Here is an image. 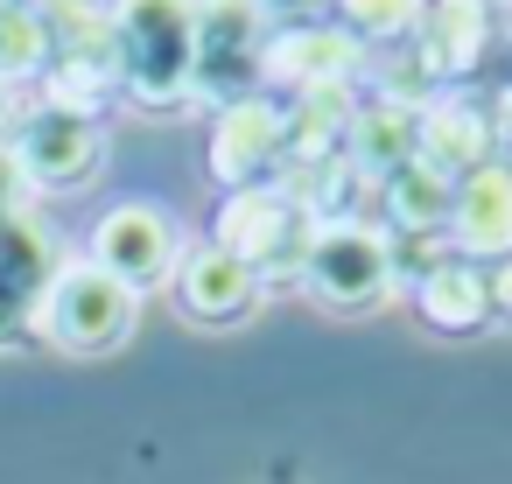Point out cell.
Listing matches in <instances>:
<instances>
[{
    "mask_svg": "<svg viewBox=\"0 0 512 484\" xmlns=\"http://www.w3.org/2000/svg\"><path fill=\"white\" fill-rule=\"evenodd\" d=\"M358 64H365V43H358V36L302 22V29H288V36L267 43V64H260V71L281 78V85H295V92L309 99V92H351V85H358Z\"/></svg>",
    "mask_w": 512,
    "mask_h": 484,
    "instance_id": "obj_9",
    "label": "cell"
},
{
    "mask_svg": "<svg viewBox=\"0 0 512 484\" xmlns=\"http://www.w3.org/2000/svg\"><path fill=\"white\" fill-rule=\"evenodd\" d=\"M491 323H512V260L491 267Z\"/></svg>",
    "mask_w": 512,
    "mask_h": 484,
    "instance_id": "obj_21",
    "label": "cell"
},
{
    "mask_svg": "<svg viewBox=\"0 0 512 484\" xmlns=\"http://www.w3.org/2000/svg\"><path fill=\"white\" fill-rule=\"evenodd\" d=\"M253 8H260V15H309L316 0H253Z\"/></svg>",
    "mask_w": 512,
    "mask_h": 484,
    "instance_id": "obj_22",
    "label": "cell"
},
{
    "mask_svg": "<svg viewBox=\"0 0 512 484\" xmlns=\"http://www.w3.org/2000/svg\"><path fill=\"white\" fill-rule=\"evenodd\" d=\"M484 22H491V8L484 0H428L421 8V22H414V64H421V78H463L477 57H484Z\"/></svg>",
    "mask_w": 512,
    "mask_h": 484,
    "instance_id": "obj_14",
    "label": "cell"
},
{
    "mask_svg": "<svg viewBox=\"0 0 512 484\" xmlns=\"http://www.w3.org/2000/svg\"><path fill=\"white\" fill-rule=\"evenodd\" d=\"M309 239H316V218H309L288 190L260 183V190H232V197H225V211H218V239H211V246H225L232 260H246V267L260 274V288H267V281L302 274Z\"/></svg>",
    "mask_w": 512,
    "mask_h": 484,
    "instance_id": "obj_2",
    "label": "cell"
},
{
    "mask_svg": "<svg viewBox=\"0 0 512 484\" xmlns=\"http://www.w3.org/2000/svg\"><path fill=\"white\" fill-rule=\"evenodd\" d=\"M302 281L330 302V309H379L400 281L393 267V232L365 225V218H323L302 260Z\"/></svg>",
    "mask_w": 512,
    "mask_h": 484,
    "instance_id": "obj_3",
    "label": "cell"
},
{
    "mask_svg": "<svg viewBox=\"0 0 512 484\" xmlns=\"http://www.w3.org/2000/svg\"><path fill=\"white\" fill-rule=\"evenodd\" d=\"M498 120L484 113V106H470V99H442V106H428L421 113V127H414V162L421 169H435L442 183H463L470 169H484V162H498Z\"/></svg>",
    "mask_w": 512,
    "mask_h": 484,
    "instance_id": "obj_10",
    "label": "cell"
},
{
    "mask_svg": "<svg viewBox=\"0 0 512 484\" xmlns=\"http://www.w3.org/2000/svg\"><path fill=\"white\" fill-rule=\"evenodd\" d=\"M50 57V36H43V22L36 15H0V78H22V71H36Z\"/></svg>",
    "mask_w": 512,
    "mask_h": 484,
    "instance_id": "obj_19",
    "label": "cell"
},
{
    "mask_svg": "<svg viewBox=\"0 0 512 484\" xmlns=\"http://www.w3.org/2000/svg\"><path fill=\"white\" fill-rule=\"evenodd\" d=\"M15 155H22L29 183H78V176H92V162H99V127H92L85 113H71V106H50V113H36V120L22 127Z\"/></svg>",
    "mask_w": 512,
    "mask_h": 484,
    "instance_id": "obj_15",
    "label": "cell"
},
{
    "mask_svg": "<svg viewBox=\"0 0 512 484\" xmlns=\"http://www.w3.org/2000/svg\"><path fill=\"white\" fill-rule=\"evenodd\" d=\"M113 78L141 106H183L197 71V0H113Z\"/></svg>",
    "mask_w": 512,
    "mask_h": 484,
    "instance_id": "obj_1",
    "label": "cell"
},
{
    "mask_svg": "<svg viewBox=\"0 0 512 484\" xmlns=\"http://www.w3.org/2000/svg\"><path fill=\"white\" fill-rule=\"evenodd\" d=\"M288 162V113L274 99H239L218 113V134H211V176L225 190H260L274 169Z\"/></svg>",
    "mask_w": 512,
    "mask_h": 484,
    "instance_id": "obj_7",
    "label": "cell"
},
{
    "mask_svg": "<svg viewBox=\"0 0 512 484\" xmlns=\"http://www.w3.org/2000/svg\"><path fill=\"white\" fill-rule=\"evenodd\" d=\"M456 260H512V162H484L449 190V225H442Z\"/></svg>",
    "mask_w": 512,
    "mask_h": 484,
    "instance_id": "obj_8",
    "label": "cell"
},
{
    "mask_svg": "<svg viewBox=\"0 0 512 484\" xmlns=\"http://www.w3.org/2000/svg\"><path fill=\"white\" fill-rule=\"evenodd\" d=\"M414 127H421V113L407 106V99H365L358 113H351V134H344V169L351 176H393V169H407L414 162Z\"/></svg>",
    "mask_w": 512,
    "mask_h": 484,
    "instance_id": "obj_16",
    "label": "cell"
},
{
    "mask_svg": "<svg viewBox=\"0 0 512 484\" xmlns=\"http://www.w3.org/2000/svg\"><path fill=\"white\" fill-rule=\"evenodd\" d=\"M267 64V15L253 0H197V71L190 92L204 99H253V78Z\"/></svg>",
    "mask_w": 512,
    "mask_h": 484,
    "instance_id": "obj_5",
    "label": "cell"
},
{
    "mask_svg": "<svg viewBox=\"0 0 512 484\" xmlns=\"http://www.w3.org/2000/svg\"><path fill=\"white\" fill-rule=\"evenodd\" d=\"M36 323H43V337H50L57 351L99 358V351L127 344V330H134V288H120V281L99 274L92 260H78V267L64 260V274L50 281Z\"/></svg>",
    "mask_w": 512,
    "mask_h": 484,
    "instance_id": "obj_4",
    "label": "cell"
},
{
    "mask_svg": "<svg viewBox=\"0 0 512 484\" xmlns=\"http://www.w3.org/2000/svg\"><path fill=\"white\" fill-rule=\"evenodd\" d=\"M176 260H183V239H176V225L155 204H120V211H106L92 225V267L113 274L134 295L176 281Z\"/></svg>",
    "mask_w": 512,
    "mask_h": 484,
    "instance_id": "obj_6",
    "label": "cell"
},
{
    "mask_svg": "<svg viewBox=\"0 0 512 484\" xmlns=\"http://www.w3.org/2000/svg\"><path fill=\"white\" fill-rule=\"evenodd\" d=\"M421 8H428V0H337L344 36H358V43H407Z\"/></svg>",
    "mask_w": 512,
    "mask_h": 484,
    "instance_id": "obj_18",
    "label": "cell"
},
{
    "mask_svg": "<svg viewBox=\"0 0 512 484\" xmlns=\"http://www.w3.org/2000/svg\"><path fill=\"white\" fill-rule=\"evenodd\" d=\"M22 197H29V169H22L15 148H0V225L22 218Z\"/></svg>",
    "mask_w": 512,
    "mask_h": 484,
    "instance_id": "obj_20",
    "label": "cell"
},
{
    "mask_svg": "<svg viewBox=\"0 0 512 484\" xmlns=\"http://www.w3.org/2000/svg\"><path fill=\"white\" fill-rule=\"evenodd\" d=\"M57 274H64V253H57V239L43 225H29V218L0 225V337L36 323V309H43Z\"/></svg>",
    "mask_w": 512,
    "mask_h": 484,
    "instance_id": "obj_11",
    "label": "cell"
},
{
    "mask_svg": "<svg viewBox=\"0 0 512 484\" xmlns=\"http://www.w3.org/2000/svg\"><path fill=\"white\" fill-rule=\"evenodd\" d=\"M449 190H456V183H442V176L421 169V162L393 169V176L379 183V197H386V225H393V232H414V239L442 232V225H449Z\"/></svg>",
    "mask_w": 512,
    "mask_h": 484,
    "instance_id": "obj_17",
    "label": "cell"
},
{
    "mask_svg": "<svg viewBox=\"0 0 512 484\" xmlns=\"http://www.w3.org/2000/svg\"><path fill=\"white\" fill-rule=\"evenodd\" d=\"M176 302L190 323H246L260 309V274L225 246H197L176 260Z\"/></svg>",
    "mask_w": 512,
    "mask_h": 484,
    "instance_id": "obj_12",
    "label": "cell"
},
{
    "mask_svg": "<svg viewBox=\"0 0 512 484\" xmlns=\"http://www.w3.org/2000/svg\"><path fill=\"white\" fill-rule=\"evenodd\" d=\"M414 309H421L428 330H442V337H470V330L491 323V274H484L477 260L442 253L435 267L414 274Z\"/></svg>",
    "mask_w": 512,
    "mask_h": 484,
    "instance_id": "obj_13",
    "label": "cell"
}]
</instances>
